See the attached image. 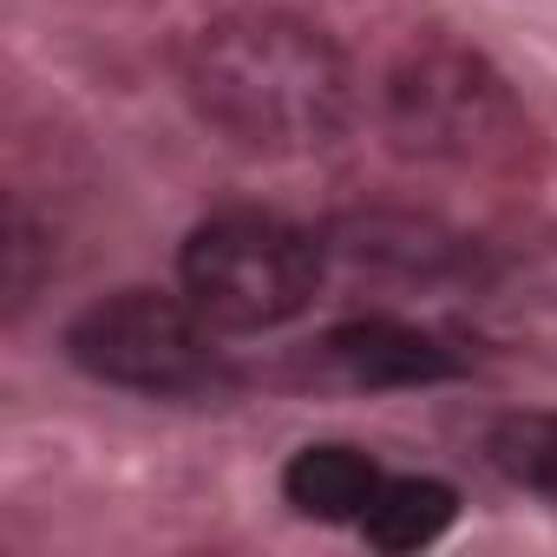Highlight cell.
<instances>
[{
    "instance_id": "obj_1",
    "label": "cell",
    "mask_w": 557,
    "mask_h": 557,
    "mask_svg": "<svg viewBox=\"0 0 557 557\" xmlns=\"http://www.w3.org/2000/svg\"><path fill=\"white\" fill-rule=\"evenodd\" d=\"M184 92L243 151H322L342 138L355 112L348 60L329 34L289 14H230L190 34L184 47Z\"/></svg>"
},
{
    "instance_id": "obj_2",
    "label": "cell",
    "mask_w": 557,
    "mask_h": 557,
    "mask_svg": "<svg viewBox=\"0 0 557 557\" xmlns=\"http://www.w3.org/2000/svg\"><path fill=\"white\" fill-rule=\"evenodd\" d=\"M177 289L223 335L289 329L322 296V243L275 210H216L184 236Z\"/></svg>"
},
{
    "instance_id": "obj_3",
    "label": "cell",
    "mask_w": 557,
    "mask_h": 557,
    "mask_svg": "<svg viewBox=\"0 0 557 557\" xmlns=\"http://www.w3.org/2000/svg\"><path fill=\"white\" fill-rule=\"evenodd\" d=\"M230 335L177 289H119L92 309L73 315L66 329V361L106 387L125 394H158V400H203L236 381L230 368Z\"/></svg>"
},
{
    "instance_id": "obj_4",
    "label": "cell",
    "mask_w": 557,
    "mask_h": 557,
    "mask_svg": "<svg viewBox=\"0 0 557 557\" xmlns=\"http://www.w3.org/2000/svg\"><path fill=\"white\" fill-rule=\"evenodd\" d=\"M394 132L433 158H479V151L505 145V132H518V119H511V99L498 79H485L459 53H440L394 79Z\"/></svg>"
},
{
    "instance_id": "obj_5",
    "label": "cell",
    "mask_w": 557,
    "mask_h": 557,
    "mask_svg": "<svg viewBox=\"0 0 557 557\" xmlns=\"http://www.w3.org/2000/svg\"><path fill=\"white\" fill-rule=\"evenodd\" d=\"M322 368L342 381V387H433V381H453L466 374V355L453 342H440L433 329H413V322H394V315H361V322H342L322 335Z\"/></svg>"
},
{
    "instance_id": "obj_6",
    "label": "cell",
    "mask_w": 557,
    "mask_h": 557,
    "mask_svg": "<svg viewBox=\"0 0 557 557\" xmlns=\"http://www.w3.org/2000/svg\"><path fill=\"white\" fill-rule=\"evenodd\" d=\"M381 485H387V472L361 446H302L283 466V498L322 524H361V511L374 505Z\"/></svg>"
},
{
    "instance_id": "obj_7",
    "label": "cell",
    "mask_w": 557,
    "mask_h": 557,
    "mask_svg": "<svg viewBox=\"0 0 557 557\" xmlns=\"http://www.w3.org/2000/svg\"><path fill=\"white\" fill-rule=\"evenodd\" d=\"M459 518V492L446 479H420V472H387V485L374 492V505L361 511V537L374 550H426L446 537V524Z\"/></svg>"
},
{
    "instance_id": "obj_8",
    "label": "cell",
    "mask_w": 557,
    "mask_h": 557,
    "mask_svg": "<svg viewBox=\"0 0 557 557\" xmlns=\"http://www.w3.org/2000/svg\"><path fill=\"white\" fill-rule=\"evenodd\" d=\"M492 466L557 505V413H511L492 433Z\"/></svg>"
}]
</instances>
